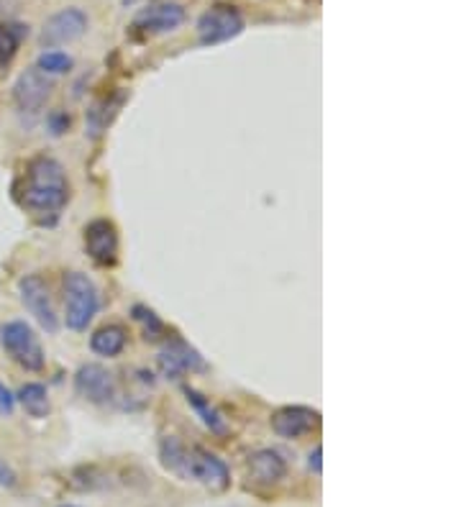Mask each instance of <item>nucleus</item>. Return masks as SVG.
<instances>
[{
  "label": "nucleus",
  "instance_id": "nucleus-1",
  "mask_svg": "<svg viewBox=\"0 0 461 507\" xmlns=\"http://www.w3.org/2000/svg\"><path fill=\"white\" fill-rule=\"evenodd\" d=\"M16 200L23 210L34 213L47 223L57 220L62 208L69 203V180L65 167L47 154L34 156L16 185Z\"/></svg>",
  "mask_w": 461,
  "mask_h": 507
},
{
  "label": "nucleus",
  "instance_id": "nucleus-2",
  "mask_svg": "<svg viewBox=\"0 0 461 507\" xmlns=\"http://www.w3.org/2000/svg\"><path fill=\"white\" fill-rule=\"evenodd\" d=\"M65 289V325L69 331H87L101 310V292L85 271H67L62 280Z\"/></svg>",
  "mask_w": 461,
  "mask_h": 507
},
{
  "label": "nucleus",
  "instance_id": "nucleus-3",
  "mask_svg": "<svg viewBox=\"0 0 461 507\" xmlns=\"http://www.w3.org/2000/svg\"><path fill=\"white\" fill-rule=\"evenodd\" d=\"M0 346L11 356V361L26 372H41L47 356L36 331L26 321H8L0 325Z\"/></svg>",
  "mask_w": 461,
  "mask_h": 507
},
{
  "label": "nucleus",
  "instance_id": "nucleus-4",
  "mask_svg": "<svg viewBox=\"0 0 461 507\" xmlns=\"http://www.w3.org/2000/svg\"><path fill=\"white\" fill-rule=\"evenodd\" d=\"M198 41L200 47H218L231 39L241 36L246 29V21L241 16V11L231 3H213L210 8H205L198 18Z\"/></svg>",
  "mask_w": 461,
  "mask_h": 507
},
{
  "label": "nucleus",
  "instance_id": "nucleus-5",
  "mask_svg": "<svg viewBox=\"0 0 461 507\" xmlns=\"http://www.w3.org/2000/svg\"><path fill=\"white\" fill-rule=\"evenodd\" d=\"M51 87H54V77L44 75L41 69L29 67L18 75V80L13 83V102H16L18 116L23 119L26 126H34L39 116L44 113Z\"/></svg>",
  "mask_w": 461,
  "mask_h": 507
},
{
  "label": "nucleus",
  "instance_id": "nucleus-6",
  "mask_svg": "<svg viewBox=\"0 0 461 507\" xmlns=\"http://www.w3.org/2000/svg\"><path fill=\"white\" fill-rule=\"evenodd\" d=\"M18 298L23 307L34 316V321L54 336L59 331V316H57V307L51 300V289L47 285V280L41 274H26L21 277L18 282Z\"/></svg>",
  "mask_w": 461,
  "mask_h": 507
},
{
  "label": "nucleus",
  "instance_id": "nucleus-7",
  "mask_svg": "<svg viewBox=\"0 0 461 507\" xmlns=\"http://www.w3.org/2000/svg\"><path fill=\"white\" fill-rule=\"evenodd\" d=\"M156 364H159V372L164 374L167 379H182L185 374L205 372L208 369L203 356L198 354L188 341L180 336H172L164 343V349L156 356Z\"/></svg>",
  "mask_w": 461,
  "mask_h": 507
},
{
  "label": "nucleus",
  "instance_id": "nucleus-8",
  "mask_svg": "<svg viewBox=\"0 0 461 507\" xmlns=\"http://www.w3.org/2000/svg\"><path fill=\"white\" fill-rule=\"evenodd\" d=\"M75 392L93 405H108L119 395V382L101 364H83L75 374Z\"/></svg>",
  "mask_w": 461,
  "mask_h": 507
},
{
  "label": "nucleus",
  "instance_id": "nucleus-9",
  "mask_svg": "<svg viewBox=\"0 0 461 507\" xmlns=\"http://www.w3.org/2000/svg\"><path fill=\"white\" fill-rule=\"evenodd\" d=\"M190 479L200 482L210 492H223L228 490V485H231V472H228L223 458L210 454L208 449L192 446L188 458V482Z\"/></svg>",
  "mask_w": 461,
  "mask_h": 507
},
{
  "label": "nucleus",
  "instance_id": "nucleus-10",
  "mask_svg": "<svg viewBox=\"0 0 461 507\" xmlns=\"http://www.w3.org/2000/svg\"><path fill=\"white\" fill-rule=\"evenodd\" d=\"M87 26H90V21L83 8H65V11L47 18L39 39L44 47H62V44H72V41L83 39L87 34Z\"/></svg>",
  "mask_w": 461,
  "mask_h": 507
},
{
  "label": "nucleus",
  "instance_id": "nucleus-11",
  "mask_svg": "<svg viewBox=\"0 0 461 507\" xmlns=\"http://www.w3.org/2000/svg\"><path fill=\"white\" fill-rule=\"evenodd\" d=\"M182 21H185V8L180 3H156L138 11L131 29L141 36H162L180 29Z\"/></svg>",
  "mask_w": 461,
  "mask_h": 507
},
{
  "label": "nucleus",
  "instance_id": "nucleus-12",
  "mask_svg": "<svg viewBox=\"0 0 461 507\" xmlns=\"http://www.w3.org/2000/svg\"><path fill=\"white\" fill-rule=\"evenodd\" d=\"M272 431L279 439L297 440L310 436L321 425V413L306 405H285L272 413Z\"/></svg>",
  "mask_w": 461,
  "mask_h": 507
},
{
  "label": "nucleus",
  "instance_id": "nucleus-13",
  "mask_svg": "<svg viewBox=\"0 0 461 507\" xmlns=\"http://www.w3.org/2000/svg\"><path fill=\"white\" fill-rule=\"evenodd\" d=\"M85 249L101 267H111L119 259V231L113 220L95 218L85 226Z\"/></svg>",
  "mask_w": 461,
  "mask_h": 507
},
{
  "label": "nucleus",
  "instance_id": "nucleus-14",
  "mask_svg": "<svg viewBox=\"0 0 461 507\" xmlns=\"http://www.w3.org/2000/svg\"><path fill=\"white\" fill-rule=\"evenodd\" d=\"M249 476L259 487H274L288 476V461L274 449H262L249 457Z\"/></svg>",
  "mask_w": 461,
  "mask_h": 507
},
{
  "label": "nucleus",
  "instance_id": "nucleus-15",
  "mask_svg": "<svg viewBox=\"0 0 461 507\" xmlns=\"http://www.w3.org/2000/svg\"><path fill=\"white\" fill-rule=\"evenodd\" d=\"M182 392H185V397H188L190 407L198 413V418L203 421V425L210 433H216V436H226V433H228V422H226V418L221 415V410L213 405L203 392H198V389L192 387H185Z\"/></svg>",
  "mask_w": 461,
  "mask_h": 507
},
{
  "label": "nucleus",
  "instance_id": "nucleus-16",
  "mask_svg": "<svg viewBox=\"0 0 461 507\" xmlns=\"http://www.w3.org/2000/svg\"><path fill=\"white\" fill-rule=\"evenodd\" d=\"M126 341H129L126 328L116 325V323H108V325H102L90 336V349H93V354L113 359V356H119L126 349Z\"/></svg>",
  "mask_w": 461,
  "mask_h": 507
},
{
  "label": "nucleus",
  "instance_id": "nucleus-17",
  "mask_svg": "<svg viewBox=\"0 0 461 507\" xmlns=\"http://www.w3.org/2000/svg\"><path fill=\"white\" fill-rule=\"evenodd\" d=\"M159 458H162V467L167 472L177 474L180 479H188V458L190 449L174 436H164L159 443Z\"/></svg>",
  "mask_w": 461,
  "mask_h": 507
},
{
  "label": "nucleus",
  "instance_id": "nucleus-18",
  "mask_svg": "<svg viewBox=\"0 0 461 507\" xmlns=\"http://www.w3.org/2000/svg\"><path fill=\"white\" fill-rule=\"evenodd\" d=\"M120 102H123V93L116 95V98H102V101L93 102L90 105V111H87V131L90 136L95 138V136H101L108 126H111V120L116 119V113H119Z\"/></svg>",
  "mask_w": 461,
  "mask_h": 507
},
{
  "label": "nucleus",
  "instance_id": "nucleus-19",
  "mask_svg": "<svg viewBox=\"0 0 461 507\" xmlns=\"http://www.w3.org/2000/svg\"><path fill=\"white\" fill-rule=\"evenodd\" d=\"M16 403H21V407L31 418H47L51 410L49 392H47L44 385H39V382H29V385H23V387L18 389Z\"/></svg>",
  "mask_w": 461,
  "mask_h": 507
},
{
  "label": "nucleus",
  "instance_id": "nucleus-20",
  "mask_svg": "<svg viewBox=\"0 0 461 507\" xmlns=\"http://www.w3.org/2000/svg\"><path fill=\"white\" fill-rule=\"evenodd\" d=\"M23 39V29L16 23H0V69L8 67L13 62V57L18 54Z\"/></svg>",
  "mask_w": 461,
  "mask_h": 507
},
{
  "label": "nucleus",
  "instance_id": "nucleus-21",
  "mask_svg": "<svg viewBox=\"0 0 461 507\" xmlns=\"http://www.w3.org/2000/svg\"><path fill=\"white\" fill-rule=\"evenodd\" d=\"M72 57H69L67 51L62 49H49V51H41L39 54V59H36V69H41L44 75H49V77H59V75H65L72 69Z\"/></svg>",
  "mask_w": 461,
  "mask_h": 507
},
{
  "label": "nucleus",
  "instance_id": "nucleus-22",
  "mask_svg": "<svg viewBox=\"0 0 461 507\" xmlns=\"http://www.w3.org/2000/svg\"><path fill=\"white\" fill-rule=\"evenodd\" d=\"M131 316H134V321L141 325L146 341H156V338H162V334L167 331L164 323L159 321V316H156L154 310H149L146 305H134V307H131Z\"/></svg>",
  "mask_w": 461,
  "mask_h": 507
},
{
  "label": "nucleus",
  "instance_id": "nucleus-23",
  "mask_svg": "<svg viewBox=\"0 0 461 507\" xmlns=\"http://www.w3.org/2000/svg\"><path fill=\"white\" fill-rule=\"evenodd\" d=\"M69 126H72V119H69L67 111L57 108V111H49V113H47V131H49L51 136H62L65 131H69Z\"/></svg>",
  "mask_w": 461,
  "mask_h": 507
},
{
  "label": "nucleus",
  "instance_id": "nucleus-24",
  "mask_svg": "<svg viewBox=\"0 0 461 507\" xmlns=\"http://www.w3.org/2000/svg\"><path fill=\"white\" fill-rule=\"evenodd\" d=\"M16 410V395L0 382V415H13Z\"/></svg>",
  "mask_w": 461,
  "mask_h": 507
},
{
  "label": "nucleus",
  "instance_id": "nucleus-25",
  "mask_svg": "<svg viewBox=\"0 0 461 507\" xmlns=\"http://www.w3.org/2000/svg\"><path fill=\"white\" fill-rule=\"evenodd\" d=\"M16 472L0 458V487H16Z\"/></svg>",
  "mask_w": 461,
  "mask_h": 507
},
{
  "label": "nucleus",
  "instance_id": "nucleus-26",
  "mask_svg": "<svg viewBox=\"0 0 461 507\" xmlns=\"http://www.w3.org/2000/svg\"><path fill=\"white\" fill-rule=\"evenodd\" d=\"M321 457H324V449H321V446H315V451L310 454V461H307L310 472H315V474L324 472V464H321Z\"/></svg>",
  "mask_w": 461,
  "mask_h": 507
},
{
  "label": "nucleus",
  "instance_id": "nucleus-27",
  "mask_svg": "<svg viewBox=\"0 0 461 507\" xmlns=\"http://www.w3.org/2000/svg\"><path fill=\"white\" fill-rule=\"evenodd\" d=\"M59 507H77V505H59Z\"/></svg>",
  "mask_w": 461,
  "mask_h": 507
}]
</instances>
